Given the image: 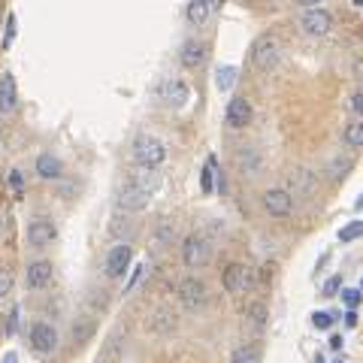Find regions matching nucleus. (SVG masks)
Instances as JSON below:
<instances>
[{
  "mask_svg": "<svg viewBox=\"0 0 363 363\" xmlns=\"http://www.w3.org/2000/svg\"><path fill=\"white\" fill-rule=\"evenodd\" d=\"M330 324H333V315H330V312H315V315H312V327H315V330H327Z\"/></svg>",
  "mask_w": 363,
  "mask_h": 363,
  "instance_id": "72a5a7b5",
  "label": "nucleus"
},
{
  "mask_svg": "<svg viewBox=\"0 0 363 363\" xmlns=\"http://www.w3.org/2000/svg\"><path fill=\"white\" fill-rule=\"evenodd\" d=\"M252 121V103L245 97H233L230 106H227V124L230 127H245Z\"/></svg>",
  "mask_w": 363,
  "mask_h": 363,
  "instance_id": "4468645a",
  "label": "nucleus"
},
{
  "mask_svg": "<svg viewBox=\"0 0 363 363\" xmlns=\"http://www.w3.org/2000/svg\"><path fill=\"white\" fill-rule=\"evenodd\" d=\"M15 34H19V21H15V15H10V19H6V30H3V49L12 45Z\"/></svg>",
  "mask_w": 363,
  "mask_h": 363,
  "instance_id": "2f4dec72",
  "label": "nucleus"
},
{
  "mask_svg": "<svg viewBox=\"0 0 363 363\" xmlns=\"http://www.w3.org/2000/svg\"><path fill=\"white\" fill-rule=\"evenodd\" d=\"M148 200H151V191H146V188H142L136 179H131L127 185H121V191L116 197V203H118L121 212H140V209L148 206Z\"/></svg>",
  "mask_w": 363,
  "mask_h": 363,
  "instance_id": "39448f33",
  "label": "nucleus"
},
{
  "mask_svg": "<svg viewBox=\"0 0 363 363\" xmlns=\"http://www.w3.org/2000/svg\"><path fill=\"white\" fill-rule=\"evenodd\" d=\"M166 157V148L161 140L155 136H136L133 142V164L142 166V170H157Z\"/></svg>",
  "mask_w": 363,
  "mask_h": 363,
  "instance_id": "f03ea898",
  "label": "nucleus"
},
{
  "mask_svg": "<svg viewBox=\"0 0 363 363\" xmlns=\"http://www.w3.org/2000/svg\"><path fill=\"white\" fill-rule=\"evenodd\" d=\"M173 327H176V312L173 309H157L155 315H151V321H148V330L151 333H170Z\"/></svg>",
  "mask_w": 363,
  "mask_h": 363,
  "instance_id": "412c9836",
  "label": "nucleus"
},
{
  "mask_svg": "<svg viewBox=\"0 0 363 363\" xmlns=\"http://www.w3.org/2000/svg\"><path fill=\"white\" fill-rule=\"evenodd\" d=\"M261 345H254V342H248V345H239L236 351H233V358L230 363H261Z\"/></svg>",
  "mask_w": 363,
  "mask_h": 363,
  "instance_id": "5701e85b",
  "label": "nucleus"
},
{
  "mask_svg": "<svg viewBox=\"0 0 363 363\" xmlns=\"http://www.w3.org/2000/svg\"><path fill=\"white\" fill-rule=\"evenodd\" d=\"M351 166H354L351 155H333V157H327V164H324V173H327L330 182H342L348 173H351Z\"/></svg>",
  "mask_w": 363,
  "mask_h": 363,
  "instance_id": "2eb2a0df",
  "label": "nucleus"
},
{
  "mask_svg": "<svg viewBox=\"0 0 363 363\" xmlns=\"http://www.w3.org/2000/svg\"><path fill=\"white\" fill-rule=\"evenodd\" d=\"M363 236V224L360 221H351V224H345L342 230H339V239L342 242H351V239H360Z\"/></svg>",
  "mask_w": 363,
  "mask_h": 363,
  "instance_id": "7c9ffc66",
  "label": "nucleus"
},
{
  "mask_svg": "<svg viewBox=\"0 0 363 363\" xmlns=\"http://www.w3.org/2000/svg\"><path fill=\"white\" fill-rule=\"evenodd\" d=\"M179 58H182V64H185L188 70H197V67L206 60V49H203V45L197 43V40H188V43H182Z\"/></svg>",
  "mask_w": 363,
  "mask_h": 363,
  "instance_id": "f3484780",
  "label": "nucleus"
},
{
  "mask_svg": "<svg viewBox=\"0 0 363 363\" xmlns=\"http://www.w3.org/2000/svg\"><path fill=\"white\" fill-rule=\"evenodd\" d=\"M206 19H209L206 3H203V0H191V3H188V21H191V25H206Z\"/></svg>",
  "mask_w": 363,
  "mask_h": 363,
  "instance_id": "a878e982",
  "label": "nucleus"
},
{
  "mask_svg": "<svg viewBox=\"0 0 363 363\" xmlns=\"http://www.w3.org/2000/svg\"><path fill=\"white\" fill-rule=\"evenodd\" d=\"M6 185H10L12 191H21V185H25V182H21V173H19V170H12L10 176H6Z\"/></svg>",
  "mask_w": 363,
  "mask_h": 363,
  "instance_id": "e433bc0d",
  "label": "nucleus"
},
{
  "mask_svg": "<svg viewBox=\"0 0 363 363\" xmlns=\"http://www.w3.org/2000/svg\"><path fill=\"white\" fill-rule=\"evenodd\" d=\"M360 291H363V282H360Z\"/></svg>",
  "mask_w": 363,
  "mask_h": 363,
  "instance_id": "49530a36",
  "label": "nucleus"
},
{
  "mask_svg": "<svg viewBox=\"0 0 363 363\" xmlns=\"http://www.w3.org/2000/svg\"><path fill=\"white\" fill-rule=\"evenodd\" d=\"M36 173H40L43 179H58L60 176V164L52 155H43V157H36Z\"/></svg>",
  "mask_w": 363,
  "mask_h": 363,
  "instance_id": "393cba45",
  "label": "nucleus"
},
{
  "mask_svg": "<svg viewBox=\"0 0 363 363\" xmlns=\"http://www.w3.org/2000/svg\"><path fill=\"white\" fill-rule=\"evenodd\" d=\"M339 297H342V302H345L348 309H358L360 300H363V291H360V287H342V291H339Z\"/></svg>",
  "mask_w": 363,
  "mask_h": 363,
  "instance_id": "c756f323",
  "label": "nucleus"
},
{
  "mask_svg": "<svg viewBox=\"0 0 363 363\" xmlns=\"http://www.w3.org/2000/svg\"><path fill=\"white\" fill-rule=\"evenodd\" d=\"M267 324H270V309H267V302L254 300L252 306H248V312H245V327H248V333L261 336V333L267 330Z\"/></svg>",
  "mask_w": 363,
  "mask_h": 363,
  "instance_id": "f8f14e48",
  "label": "nucleus"
},
{
  "mask_svg": "<svg viewBox=\"0 0 363 363\" xmlns=\"http://www.w3.org/2000/svg\"><path fill=\"white\" fill-rule=\"evenodd\" d=\"M3 363H19V354H15V351H10V354H6V358H3Z\"/></svg>",
  "mask_w": 363,
  "mask_h": 363,
  "instance_id": "37998d69",
  "label": "nucleus"
},
{
  "mask_svg": "<svg viewBox=\"0 0 363 363\" xmlns=\"http://www.w3.org/2000/svg\"><path fill=\"white\" fill-rule=\"evenodd\" d=\"M358 209H363V194H360V200H358Z\"/></svg>",
  "mask_w": 363,
  "mask_h": 363,
  "instance_id": "c03bdc74",
  "label": "nucleus"
},
{
  "mask_svg": "<svg viewBox=\"0 0 363 363\" xmlns=\"http://www.w3.org/2000/svg\"><path fill=\"white\" fill-rule=\"evenodd\" d=\"M209 257H212V242L206 236H200V233H191L182 242V261L188 267H203V263H209Z\"/></svg>",
  "mask_w": 363,
  "mask_h": 363,
  "instance_id": "423d86ee",
  "label": "nucleus"
},
{
  "mask_svg": "<svg viewBox=\"0 0 363 363\" xmlns=\"http://www.w3.org/2000/svg\"><path fill=\"white\" fill-rule=\"evenodd\" d=\"M221 282H224V287L233 294V297H239V294L252 291L254 272H252V267H245V263H227L224 272H221Z\"/></svg>",
  "mask_w": 363,
  "mask_h": 363,
  "instance_id": "20e7f679",
  "label": "nucleus"
},
{
  "mask_svg": "<svg viewBox=\"0 0 363 363\" xmlns=\"http://www.w3.org/2000/svg\"><path fill=\"white\" fill-rule=\"evenodd\" d=\"M345 327H358V312H354V309L345 312Z\"/></svg>",
  "mask_w": 363,
  "mask_h": 363,
  "instance_id": "ea45409f",
  "label": "nucleus"
},
{
  "mask_svg": "<svg viewBox=\"0 0 363 363\" xmlns=\"http://www.w3.org/2000/svg\"><path fill=\"white\" fill-rule=\"evenodd\" d=\"M131 261H133L131 245H127V242H118V245L109 248V254H106V276H112V278L124 276V270L131 267Z\"/></svg>",
  "mask_w": 363,
  "mask_h": 363,
  "instance_id": "9b49d317",
  "label": "nucleus"
},
{
  "mask_svg": "<svg viewBox=\"0 0 363 363\" xmlns=\"http://www.w3.org/2000/svg\"><path fill=\"white\" fill-rule=\"evenodd\" d=\"M15 109V79L12 73H6L0 79V116H10Z\"/></svg>",
  "mask_w": 363,
  "mask_h": 363,
  "instance_id": "6ab92c4d",
  "label": "nucleus"
},
{
  "mask_svg": "<svg viewBox=\"0 0 363 363\" xmlns=\"http://www.w3.org/2000/svg\"><path fill=\"white\" fill-rule=\"evenodd\" d=\"M176 294H179L182 309H188V312H197V309H203V306L209 302L206 285H203L200 278H194V276H185V278H182L179 287H176Z\"/></svg>",
  "mask_w": 363,
  "mask_h": 363,
  "instance_id": "7ed1b4c3",
  "label": "nucleus"
},
{
  "mask_svg": "<svg viewBox=\"0 0 363 363\" xmlns=\"http://www.w3.org/2000/svg\"><path fill=\"white\" fill-rule=\"evenodd\" d=\"M52 282V263L49 261H34L28 267V287L30 291H40Z\"/></svg>",
  "mask_w": 363,
  "mask_h": 363,
  "instance_id": "dca6fc26",
  "label": "nucleus"
},
{
  "mask_svg": "<svg viewBox=\"0 0 363 363\" xmlns=\"http://www.w3.org/2000/svg\"><path fill=\"white\" fill-rule=\"evenodd\" d=\"M261 206L267 209V215H272V218H287L294 209V194L287 191V188H270V191H263V197H261Z\"/></svg>",
  "mask_w": 363,
  "mask_h": 363,
  "instance_id": "0eeeda50",
  "label": "nucleus"
},
{
  "mask_svg": "<svg viewBox=\"0 0 363 363\" xmlns=\"http://www.w3.org/2000/svg\"><path fill=\"white\" fill-rule=\"evenodd\" d=\"M342 140H345L351 148H360V146H363V118H351V121H348Z\"/></svg>",
  "mask_w": 363,
  "mask_h": 363,
  "instance_id": "b1692460",
  "label": "nucleus"
},
{
  "mask_svg": "<svg viewBox=\"0 0 363 363\" xmlns=\"http://www.w3.org/2000/svg\"><path fill=\"white\" fill-rule=\"evenodd\" d=\"M15 330H19V306H12V312L10 318H6V336H15Z\"/></svg>",
  "mask_w": 363,
  "mask_h": 363,
  "instance_id": "c9c22d12",
  "label": "nucleus"
},
{
  "mask_svg": "<svg viewBox=\"0 0 363 363\" xmlns=\"http://www.w3.org/2000/svg\"><path fill=\"white\" fill-rule=\"evenodd\" d=\"M287 191L297 197H312L318 191V179L309 166H294L291 176H287Z\"/></svg>",
  "mask_w": 363,
  "mask_h": 363,
  "instance_id": "1a4fd4ad",
  "label": "nucleus"
},
{
  "mask_svg": "<svg viewBox=\"0 0 363 363\" xmlns=\"http://www.w3.org/2000/svg\"><path fill=\"white\" fill-rule=\"evenodd\" d=\"M336 291H342V282H339V278H327V285H324V294H336Z\"/></svg>",
  "mask_w": 363,
  "mask_h": 363,
  "instance_id": "4c0bfd02",
  "label": "nucleus"
},
{
  "mask_svg": "<svg viewBox=\"0 0 363 363\" xmlns=\"http://www.w3.org/2000/svg\"><path fill=\"white\" fill-rule=\"evenodd\" d=\"M91 333H94V321H91V318H79L76 327H73L76 342H85V339H91Z\"/></svg>",
  "mask_w": 363,
  "mask_h": 363,
  "instance_id": "cd10ccee",
  "label": "nucleus"
},
{
  "mask_svg": "<svg viewBox=\"0 0 363 363\" xmlns=\"http://www.w3.org/2000/svg\"><path fill=\"white\" fill-rule=\"evenodd\" d=\"M294 3H297V6H318L321 0H294Z\"/></svg>",
  "mask_w": 363,
  "mask_h": 363,
  "instance_id": "79ce46f5",
  "label": "nucleus"
},
{
  "mask_svg": "<svg viewBox=\"0 0 363 363\" xmlns=\"http://www.w3.org/2000/svg\"><path fill=\"white\" fill-rule=\"evenodd\" d=\"M203 3H206V10H209V12H215L218 6H221V0H203Z\"/></svg>",
  "mask_w": 363,
  "mask_h": 363,
  "instance_id": "a19ab883",
  "label": "nucleus"
},
{
  "mask_svg": "<svg viewBox=\"0 0 363 363\" xmlns=\"http://www.w3.org/2000/svg\"><path fill=\"white\" fill-rule=\"evenodd\" d=\"M233 79H236V67H218V73H215V82H218V88L227 91L233 85Z\"/></svg>",
  "mask_w": 363,
  "mask_h": 363,
  "instance_id": "c85d7f7f",
  "label": "nucleus"
},
{
  "mask_svg": "<svg viewBox=\"0 0 363 363\" xmlns=\"http://www.w3.org/2000/svg\"><path fill=\"white\" fill-rule=\"evenodd\" d=\"M52 239H55V224L45 221V218H36V221H30V227H28V242H30V245L43 248V245H49Z\"/></svg>",
  "mask_w": 363,
  "mask_h": 363,
  "instance_id": "ddd939ff",
  "label": "nucleus"
},
{
  "mask_svg": "<svg viewBox=\"0 0 363 363\" xmlns=\"http://www.w3.org/2000/svg\"><path fill=\"white\" fill-rule=\"evenodd\" d=\"M261 166H263V157L257 155L254 148H242L239 151V173L245 179H254L257 173H261Z\"/></svg>",
  "mask_w": 363,
  "mask_h": 363,
  "instance_id": "a211bd4d",
  "label": "nucleus"
},
{
  "mask_svg": "<svg viewBox=\"0 0 363 363\" xmlns=\"http://www.w3.org/2000/svg\"><path fill=\"white\" fill-rule=\"evenodd\" d=\"M164 100L170 106H185L188 103V85L182 79H170L164 85Z\"/></svg>",
  "mask_w": 363,
  "mask_h": 363,
  "instance_id": "aec40b11",
  "label": "nucleus"
},
{
  "mask_svg": "<svg viewBox=\"0 0 363 363\" xmlns=\"http://www.w3.org/2000/svg\"><path fill=\"white\" fill-rule=\"evenodd\" d=\"M282 58H285V45L278 43L272 34H263V36H257V40H254V45H252L254 70H263V73L276 70V67L282 64Z\"/></svg>",
  "mask_w": 363,
  "mask_h": 363,
  "instance_id": "f257e3e1",
  "label": "nucleus"
},
{
  "mask_svg": "<svg viewBox=\"0 0 363 363\" xmlns=\"http://www.w3.org/2000/svg\"><path fill=\"white\" fill-rule=\"evenodd\" d=\"M131 218H127L124 215V212H118V215H112L109 218V236L112 239H127V236H131Z\"/></svg>",
  "mask_w": 363,
  "mask_h": 363,
  "instance_id": "4be33fe9",
  "label": "nucleus"
},
{
  "mask_svg": "<svg viewBox=\"0 0 363 363\" xmlns=\"http://www.w3.org/2000/svg\"><path fill=\"white\" fill-rule=\"evenodd\" d=\"M318 363H324V358H318Z\"/></svg>",
  "mask_w": 363,
  "mask_h": 363,
  "instance_id": "a18cd8bd",
  "label": "nucleus"
},
{
  "mask_svg": "<svg viewBox=\"0 0 363 363\" xmlns=\"http://www.w3.org/2000/svg\"><path fill=\"white\" fill-rule=\"evenodd\" d=\"M348 109H351L354 118H363V91H354V94L348 97Z\"/></svg>",
  "mask_w": 363,
  "mask_h": 363,
  "instance_id": "473e14b6",
  "label": "nucleus"
},
{
  "mask_svg": "<svg viewBox=\"0 0 363 363\" xmlns=\"http://www.w3.org/2000/svg\"><path fill=\"white\" fill-rule=\"evenodd\" d=\"M300 28L306 30L309 36H327L333 28V15L324 10V6H312L300 15Z\"/></svg>",
  "mask_w": 363,
  "mask_h": 363,
  "instance_id": "6e6552de",
  "label": "nucleus"
},
{
  "mask_svg": "<svg viewBox=\"0 0 363 363\" xmlns=\"http://www.w3.org/2000/svg\"><path fill=\"white\" fill-rule=\"evenodd\" d=\"M140 278H142V267H136V270H133V278H131V282H127V287H124V294H131L133 287L140 285Z\"/></svg>",
  "mask_w": 363,
  "mask_h": 363,
  "instance_id": "58836bf2",
  "label": "nucleus"
},
{
  "mask_svg": "<svg viewBox=\"0 0 363 363\" xmlns=\"http://www.w3.org/2000/svg\"><path fill=\"white\" fill-rule=\"evenodd\" d=\"M30 345H34V351H40V354H52L58 345V330L52 327L49 321H36L34 330H30Z\"/></svg>",
  "mask_w": 363,
  "mask_h": 363,
  "instance_id": "9d476101",
  "label": "nucleus"
},
{
  "mask_svg": "<svg viewBox=\"0 0 363 363\" xmlns=\"http://www.w3.org/2000/svg\"><path fill=\"white\" fill-rule=\"evenodd\" d=\"M200 188H203V194H212V191H215V161H209L206 166H203V173H200Z\"/></svg>",
  "mask_w": 363,
  "mask_h": 363,
  "instance_id": "bb28decb",
  "label": "nucleus"
},
{
  "mask_svg": "<svg viewBox=\"0 0 363 363\" xmlns=\"http://www.w3.org/2000/svg\"><path fill=\"white\" fill-rule=\"evenodd\" d=\"M10 287H12V276H10V270H3L0 267V300L10 294Z\"/></svg>",
  "mask_w": 363,
  "mask_h": 363,
  "instance_id": "f704fd0d",
  "label": "nucleus"
}]
</instances>
